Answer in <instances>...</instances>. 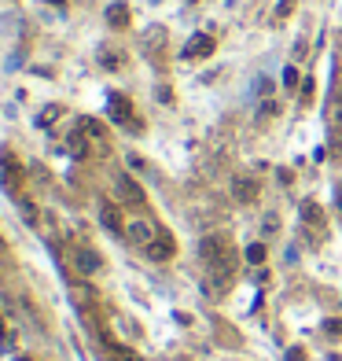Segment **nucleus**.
Returning <instances> with one entry per match:
<instances>
[{"instance_id":"obj_6","label":"nucleus","mask_w":342,"mask_h":361,"mask_svg":"<svg viewBox=\"0 0 342 361\" xmlns=\"http://www.w3.org/2000/svg\"><path fill=\"white\" fill-rule=\"evenodd\" d=\"M232 196H236L239 203H254V199H258V180L236 177V185H232Z\"/></svg>"},{"instance_id":"obj_1","label":"nucleus","mask_w":342,"mask_h":361,"mask_svg":"<svg viewBox=\"0 0 342 361\" xmlns=\"http://www.w3.org/2000/svg\"><path fill=\"white\" fill-rule=\"evenodd\" d=\"M202 262L210 265L213 280H217L221 288H224L232 277H236V254H232V247H228L224 240H213V236L202 240Z\"/></svg>"},{"instance_id":"obj_17","label":"nucleus","mask_w":342,"mask_h":361,"mask_svg":"<svg viewBox=\"0 0 342 361\" xmlns=\"http://www.w3.org/2000/svg\"><path fill=\"white\" fill-rule=\"evenodd\" d=\"M56 118H59V107H48V111H45V118H41V122L48 125V122H56Z\"/></svg>"},{"instance_id":"obj_5","label":"nucleus","mask_w":342,"mask_h":361,"mask_svg":"<svg viewBox=\"0 0 342 361\" xmlns=\"http://www.w3.org/2000/svg\"><path fill=\"white\" fill-rule=\"evenodd\" d=\"M147 254H151V258H158V262L173 258V236L158 229V236H155V243H151V247H147Z\"/></svg>"},{"instance_id":"obj_9","label":"nucleus","mask_w":342,"mask_h":361,"mask_svg":"<svg viewBox=\"0 0 342 361\" xmlns=\"http://www.w3.org/2000/svg\"><path fill=\"white\" fill-rule=\"evenodd\" d=\"M107 23L125 26V23H129V4H122V0H118V4H111V8H107Z\"/></svg>"},{"instance_id":"obj_16","label":"nucleus","mask_w":342,"mask_h":361,"mask_svg":"<svg viewBox=\"0 0 342 361\" xmlns=\"http://www.w3.org/2000/svg\"><path fill=\"white\" fill-rule=\"evenodd\" d=\"M284 85H298V70H295V67L284 70Z\"/></svg>"},{"instance_id":"obj_8","label":"nucleus","mask_w":342,"mask_h":361,"mask_svg":"<svg viewBox=\"0 0 342 361\" xmlns=\"http://www.w3.org/2000/svg\"><path fill=\"white\" fill-rule=\"evenodd\" d=\"M118 192L129 199V203H144V192H140V185L136 180H129V177H118Z\"/></svg>"},{"instance_id":"obj_7","label":"nucleus","mask_w":342,"mask_h":361,"mask_svg":"<svg viewBox=\"0 0 342 361\" xmlns=\"http://www.w3.org/2000/svg\"><path fill=\"white\" fill-rule=\"evenodd\" d=\"M74 262H78L81 273H100V254L89 251V247H78V251H74Z\"/></svg>"},{"instance_id":"obj_12","label":"nucleus","mask_w":342,"mask_h":361,"mask_svg":"<svg viewBox=\"0 0 342 361\" xmlns=\"http://www.w3.org/2000/svg\"><path fill=\"white\" fill-rule=\"evenodd\" d=\"M67 144H70V152L78 155V158H85V152H89V147H85V136H81V133H70V141H67Z\"/></svg>"},{"instance_id":"obj_2","label":"nucleus","mask_w":342,"mask_h":361,"mask_svg":"<svg viewBox=\"0 0 342 361\" xmlns=\"http://www.w3.org/2000/svg\"><path fill=\"white\" fill-rule=\"evenodd\" d=\"M125 236H129V243H136V247H151L158 229L147 218H129V221H125Z\"/></svg>"},{"instance_id":"obj_18","label":"nucleus","mask_w":342,"mask_h":361,"mask_svg":"<svg viewBox=\"0 0 342 361\" xmlns=\"http://www.w3.org/2000/svg\"><path fill=\"white\" fill-rule=\"evenodd\" d=\"M0 343H8V328H4V321H0Z\"/></svg>"},{"instance_id":"obj_20","label":"nucleus","mask_w":342,"mask_h":361,"mask_svg":"<svg viewBox=\"0 0 342 361\" xmlns=\"http://www.w3.org/2000/svg\"><path fill=\"white\" fill-rule=\"evenodd\" d=\"M0 251H4V240H0Z\"/></svg>"},{"instance_id":"obj_14","label":"nucleus","mask_w":342,"mask_h":361,"mask_svg":"<svg viewBox=\"0 0 342 361\" xmlns=\"http://www.w3.org/2000/svg\"><path fill=\"white\" fill-rule=\"evenodd\" d=\"M81 125H85V133H89V136H96V141H103V130H100V125H96L92 118H85Z\"/></svg>"},{"instance_id":"obj_3","label":"nucleus","mask_w":342,"mask_h":361,"mask_svg":"<svg viewBox=\"0 0 342 361\" xmlns=\"http://www.w3.org/2000/svg\"><path fill=\"white\" fill-rule=\"evenodd\" d=\"M210 52H213V37L210 34H195L184 45V59H206Z\"/></svg>"},{"instance_id":"obj_10","label":"nucleus","mask_w":342,"mask_h":361,"mask_svg":"<svg viewBox=\"0 0 342 361\" xmlns=\"http://www.w3.org/2000/svg\"><path fill=\"white\" fill-rule=\"evenodd\" d=\"M111 118L114 122H129V103H125V96H111Z\"/></svg>"},{"instance_id":"obj_11","label":"nucleus","mask_w":342,"mask_h":361,"mask_svg":"<svg viewBox=\"0 0 342 361\" xmlns=\"http://www.w3.org/2000/svg\"><path fill=\"white\" fill-rule=\"evenodd\" d=\"M302 218L309 221V225H317V229L324 225V214H320V207H317V203H306V207H302Z\"/></svg>"},{"instance_id":"obj_4","label":"nucleus","mask_w":342,"mask_h":361,"mask_svg":"<svg viewBox=\"0 0 342 361\" xmlns=\"http://www.w3.org/2000/svg\"><path fill=\"white\" fill-rule=\"evenodd\" d=\"M100 221H103V229H111V232H125V221L111 199H100Z\"/></svg>"},{"instance_id":"obj_19","label":"nucleus","mask_w":342,"mask_h":361,"mask_svg":"<svg viewBox=\"0 0 342 361\" xmlns=\"http://www.w3.org/2000/svg\"><path fill=\"white\" fill-rule=\"evenodd\" d=\"M339 207H342V185H339Z\"/></svg>"},{"instance_id":"obj_15","label":"nucleus","mask_w":342,"mask_h":361,"mask_svg":"<svg viewBox=\"0 0 342 361\" xmlns=\"http://www.w3.org/2000/svg\"><path fill=\"white\" fill-rule=\"evenodd\" d=\"M291 8H295V0H280V8H276V19L291 15Z\"/></svg>"},{"instance_id":"obj_13","label":"nucleus","mask_w":342,"mask_h":361,"mask_svg":"<svg viewBox=\"0 0 342 361\" xmlns=\"http://www.w3.org/2000/svg\"><path fill=\"white\" fill-rule=\"evenodd\" d=\"M247 262H254V265H258V262H265V247H261V243H254V247L247 251Z\"/></svg>"}]
</instances>
